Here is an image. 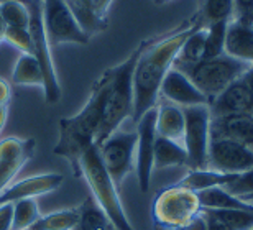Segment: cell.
<instances>
[{
	"instance_id": "cell-1",
	"label": "cell",
	"mask_w": 253,
	"mask_h": 230,
	"mask_svg": "<svg viewBox=\"0 0 253 230\" xmlns=\"http://www.w3.org/2000/svg\"><path fill=\"white\" fill-rule=\"evenodd\" d=\"M199 25H186L183 30L151 45H143L133 71V115L136 124L140 117L156 107L160 88L165 76L173 68L181 46L191 32Z\"/></svg>"
},
{
	"instance_id": "cell-2",
	"label": "cell",
	"mask_w": 253,
	"mask_h": 230,
	"mask_svg": "<svg viewBox=\"0 0 253 230\" xmlns=\"http://www.w3.org/2000/svg\"><path fill=\"white\" fill-rule=\"evenodd\" d=\"M110 84L109 69L92 86L85 105L73 117H63L59 120V138L54 145V155L69 161L76 178H79V161L90 146L95 145V135L102 120L105 97Z\"/></svg>"
},
{
	"instance_id": "cell-3",
	"label": "cell",
	"mask_w": 253,
	"mask_h": 230,
	"mask_svg": "<svg viewBox=\"0 0 253 230\" xmlns=\"http://www.w3.org/2000/svg\"><path fill=\"white\" fill-rule=\"evenodd\" d=\"M141 49L143 45H140L125 61L109 69L110 84L105 97L102 120L95 135V145L102 143L115 130H119L128 117L133 115V71Z\"/></svg>"
},
{
	"instance_id": "cell-4",
	"label": "cell",
	"mask_w": 253,
	"mask_h": 230,
	"mask_svg": "<svg viewBox=\"0 0 253 230\" xmlns=\"http://www.w3.org/2000/svg\"><path fill=\"white\" fill-rule=\"evenodd\" d=\"M79 178H84V181L87 183L90 196L104 211L110 226L115 230H135L126 217L122 199L119 196V187L114 184L112 178L109 176L100 161L97 145L90 146L81 158Z\"/></svg>"
},
{
	"instance_id": "cell-5",
	"label": "cell",
	"mask_w": 253,
	"mask_h": 230,
	"mask_svg": "<svg viewBox=\"0 0 253 230\" xmlns=\"http://www.w3.org/2000/svg\"><path fill=\"white\" fill-rule=\"evenodd\" d=\"M250 66L224 53L217 58L202 59L194 64H173V68L188 76L191 83L211 102L232 83L240 79Z\"/></svg>"
},
{
	"instance_id": "cell-6",
	"label": "cell",
	"mask_w": 253,
	"mask_h": 230,
	"mask_svg": "<svg viewBox=\"0 0 253 230\" xmlns=\"http://www.w3.org/2000/svg\"><path fill=\"white\" fill-rule=\"evenodd\" d=\"M201 214V204L194 191L173 184L156 194L151 217L158 230H176L188 226Z\"/></svg>"
},
{
	"instance_id": "cell-7",
	"label": "cell",
	"mask_w": 253,
	"mask_h": 230,
	"mask_svg": "<svg viewBox=\"0 0 253 230\" xmlns=\"http://www.w3.org/2000/svg\"><path fill=\"white\" fill-rule=\"evenodd\" d=\"M136 140V130L125 132L119 129L97 145L100 161L119 189L135 168Z\"/></svg>"
},
{
	"instance_id": "cell-8",
	"label": "cell",
	"mask_w": 253,
	"mask_h": 230,
	"mask_svg": "<svg viewBox=\"0 0 253 230\" xmlns=\"http://www.w3.org/2000/svg\"><path fill=\"white\" fill-rule=\"evenodd\" d=\"M30 10V23L28 32L33 42V56L40 63L44 81V99L48 104H58L61 100V86H59L56 69H54L53 58H51V46L48 43L46 33L43 27V17H42V0H32L28 5Z\"/></svg>"
},
{
	"instance_id": "cell-9",
	"label": "cell",
	"mask_w": 253,
	"mask_h": 230,
	"mask_svg": "<svg viewBox=\"0 0 253 230\" xmlns=\"http://www.w3.org/2000/svg\"><path fill=\"white\" fill-rule=\"evenodd\" d=\"M183 145L188 153L189 170H207V151L211 141V110L209 105L184 107Z\"/></svg>"
},
{
	"instance_id": "cell-10",
	"label": "cell",
	"mask_w": 253,
	"mask_h": 230,
	"mask_svg": "<svg viewBox=\"0 0 253 230\" xmlns=\"http://www.w3.org/2000/svg\"><path fill=\"white\" fill-rule=\"evenodd\" d=\"M42 17L49 46L89 43L90 38L81 30L64 0H42Z\"/></svg>"
},
{
	"instance_id": "cell-11",
	"label": "cell",
	"mask_w": 253,
	"mask_h": 230,
	"mask_svg": "<svg viewBox=\"0 0 253 230\" xmlns=\"http://www.w3.org/2000/svg\"><path fill=\"white\" fill-rule=\"evenodd\" d=\"M253 168V151L230 138L211 137L207 151V170L224 175H242Z\"/></svg>"
},
{
	"instance_id": "cell-12",
	"label": "cell",
	"mask_w": 253,
	"mask_h": 230,
	"mask_svg": "<svg viewBox=\"0 0 253 230\" xmlns=\"http://www.w3.org/2000/svg\"><path fill=\"white\" fill-rule=\"evenodd\" d=\"M136 176L141 192H148L153 173V151L156 141V107L145 112L136 122Z\"/></svg>"
},
{
	"instance_id": "cell-13",
	"label": "cell",
	"mask_w": 253,
	"mask_h": 230,
	"mask_svg": "<svg viewBox=\"0 0 253 230\" xmlns=\"http://www.w3.org/2000/svg\"><path fill=\"white\" fill-rule=\"evenodd\" d=\"M37 141L33 138L8 137L0 140V192L10 186L13 178L35 155Z\"/></svg>"
},
{
	"instance_id": "cell-14",
	"label": "cell",
	"mask_w": 253,
	"mask_h": 230,
	"mask_svg": "<svg viewBox=\"0 0 253 230\" xmlns=\"http://www.w3.org/2000/svg\"><path fill=\"white\" fill-rule=\"evenodd\" d=\"M64 181L63 175L46 173V175L30 176L17 183H12L0 192V206L2 204H13L22 199H35L38 196L49 194L61 186Z\"/></svg>"
},
{
	"instance_id": "cell-15",
	"label": "cell",
	"mask_w": 253,
	"mask_h": 230,
	"mask_svg": "<svg viewBox=\"0 0 253 230\" xmlns=\"http://www.w3.org/2000/svg\"><path fill=\"white\" fill-rule=\"evenodd\" d=\"M160 95H163L169 104L178 107L209 105V99L191 83L189 78L176 68H171L165 76L160 88Z\"/></svg>"
},
{
	"instance_id": "cell-16",
	"label": "cell",
	"mask_w": 253,
	"mask_h": 230,
	"mask_svg": "<svg viewBox=\"0 0 253 230\" xmlns=\"http://www.w3.org/2000/svg\"><path fill=\"white\" fill-rule=\"evenodd\" d=\"M212 119L240 114H253V100L244 79H237L209 102Z\"/></svg>"
},
{
	"instance_id": "cell-17",
	"label": "cell",
	"mask_w": 253,
	"mask_h": 230,
	"mask_svg": "<svg viewBox=\"0 0 253 230\" xmlns=\"http://www.w3.org/2000/svg\"><path fill=\"white\" fill-rule=\"evenodd\" d=\"M211 137L230 138L253 151V114L219 117L211 120Z\"/></svg>"
},
{
	"instance_id": "cell-18",
	"label": "cell",
	"mask_w": 253,
	"mask_h": 230,
	"mask_svg": "<svg viewBox=\"0 0 253 230\" xmlns=\"http://www.w3.org/2000/svg\"><path fill=\"white\" fill-rule=\"evenodd\" d=\"M224 53L244 63L253 64V25L230 20L227 25Z\"/></svg>"
},
{
	"instance_id": "cell-19",
	"label": "cell",
	"mask_w": 253,
	"mask_h": 230,
	"mask_svg": "<svg viewBox=\"0 0 253 230\" xmlns=\"http://www.w3.org/2000/svg\"><path fill=\"white\" fill-rule=\"evenodd\" d=\"M156 135L183 143L184 112L174 104H161L156 107Z\"/></svg>"
},
{
	"instance_id": "cell-20",
	"label": "cell",
	"mask_w": 253,
	"mask_h": 230,
	"mask_svg": "<svg viewBox=\"0 0 253 230\" xmlns=\"http://www.w3.org/2000/svg\"><path fill=\"white\" fill-rule=\"evenodd\" d=\"M186 165H188V153H186L183 143L156 135L153 151V170H165V168Z\"/></svg>"
},
{
	"instance_id": "cell-21",
	"label": "cell",
	"mask_w": 253,
	"mask_h": 230,
	"mask_svg": "<svg viewBox=\"0 0 253 230\" xmlns=\"http://www.w3.org/2000/svg\"><path fill=\"white\" fill-rule=\"evenodd\" d=\"M239 175H224L214 170H189L183 180L178 181V186H183L189 191L201 192L212 187H225L227 184L237 180Z\"/></svg>"
},
{
	"instance_id": "cell-22",
	"label": "cell",
	"mask_w": 253,
	"mask_h": 230,
	"mask_svg": "<svg viewBox=\"0 0 253 230\" xmlns=\"http://www.w3.org/2000/svg\"><path fill=\"white\" fill-rule=\"evenodd\" d=\"M199 199L201 209H244V211H253V204L244 202L242 199L232 196L224 187H212L206 191L196 192Z\"/></svg>"
},
{
	"instance_id": "cell-23",
	"label": "cell",
	"mask_w": 253,
	"mask_h": 230,
	"mask_svg": "<svg viewBox=\"0 0 253 230\" xmlns=\"http://www.w3.org/2000/svg\"><path fill=\"white\" fill-rule=\"evenodd\" d=\"M12 83L17 86H37L44 88L43 73L40 63L33 54H22L17 61L12 73Z\"/></svg>"
},
{
	"instance_id": "cell-24",
	"label": "cell",
	"mask_w": 253,
	"mask_h": 230,
	"mask_svg": "<svg viewBox=\"0 0 253 230\" xmlns=\"http://www.w3.org/2000/svg\"><path fill=\"white\" fill-rule=\"evenodd\" d=\"M78 224L74 230H109L110 222L92 196H87L78 207Z\"/></svg>"
},
{
	"instance_id": "cell-25",
	"label": "cell",
	"mask_w": 253,
	"mask_h": 230,
	"mask_svg": "<svg viewBox=\"0 0 253 230\" xmlns=\"http://www.w3.org/2000/svg\"><path fill=\"white\" fill-rule=\"evenodd\" d=\"M204 46H206V27H196L186 42L181 46L178 56L173 64H194L204 59Z\"/></svg>"
},
{
	"instance_id": "cell-26",
	"label": "cell",
	"mask_w": 253,
	"mask_h": 230,
	"mask_svg": "<svg viewBox=\"0 0 253 230\" xmlns=\"http://www.w3.org/2000/svg\"><path fill=\"white\" fill-rule=\"evenodd\" d=\"M78 217V209H64L42 216L30 230H74Z\"/></svg>"
},
{
	"instance_id": "cell-27",
	"label": "cell",
	"mask_w": 253,
	"mask_h": 230,
	"mask_svg": "<svg viewBox=\"0 0 253 230\" xmlns=\"http://www.w3.org/2000/svg\"><path fill=\"white\" fill-rule=\"evenodd\" d=\"M42 217L37 199H22L13 202V227L12 230H30Z\"/></svg>"
},
{
	"instance_id": "cell-28",
	"label": "cell",
	"mask_w": 253,
	"mask_h": 230,
	"mask_svg": "<svg viewBox=\"0 0 253 230\" xmlns=\"http://www.w3.org/2000/svg\"><path fill=\"white\" fill-rule=\"evenodd\" d=\"M229 22H217L206 27V46H204V59H212L224 54L225 33Z\"/></svg>"
},
{
	"instance_id": "cell-29",
	"label": "cell",
	"mask_w": 253,
	"mask_h": 230,
	"mask_svg": "<svg viewBox=\"0 0 253 230\" xmlns=\"http://www.w3.org/2000/svg\"><path fill=\"white\" fill-rule=\"evenodd\" d=\"M234 17V0H204L202 20L206 27L217 22H230Z\"/></svg>"
},
{
	"instance_id": "cell-30",
	"label": "cell",
	"mask_w": 253,
	"mask_h": 230,
	"mask_svg": "<svg viewBox=\"0 0 253 230\" xmlns=\"http://www.w3.org/2000/svg\"><path fill=\"white\" fill-rule=\"evenodd\" d=\"M0 18L5 27L13 28H28L30 23V10L28 5L20 2H7L0 5Z\"/></svg>"
},
{
	"instance_id": "cell-31",
	"label": "cell",
	"mask_w": 253,
	"mask_h": 230,
	"mask_svg": "<svg viewBox=\"0 0 253 230\" xmlns=\"http://www.w3.org/2000/svg\"><path fill=\"white\" fill-rule=\"evenodd\" d=\"M3 42L17 48L22 54H33V42L28 28H13L5 27Z\"/></svg>"
},
{
	"instance_id": "cell-32",
	"label": "cell",
	"mask_w": 253,
	"mask_h": 230,
	"mask_svg": "<svg viewBox=\"0 0 253 230\" xmlns=\"http://www.w3.org/2000/svg\"><path fill=\"white\" fill-rule=\"evenodd\" d=\"M224 189L235 197H244V196H249V194H253V168L239 175L235 181L227 184Z\"/></svg>"
},
{
	"instance_id": "cell-33",
	"label": "cell",
	"mask_w": 253,
	"mask_h": 230,
	"mask_svg": "<svg viewBox=\"0 0 253 230\" xmlns=\"http://www.w3.org/2000/svg\"><path fill=\"white\" fill-rule=\"evenodd\" d=\"M234 20L253 25V0H234Z\"/></svg>"
},
{
	"instance_id": "cell-34",
	"label": "cell",
	"mask_w": 253,
	"mask_h": 230,
	"mask_svg": "<svg viewBox=\"0 0 253 230\" xmlns=\"http://www.w3.org/2000/svg\"><path fill=\"white\" fill-rule=\"evenodd\" d=\"M13 227V204L0 206V230H12Z\"/></svg>"
},
{
	"instance_id": "cell-35",
	"label": "cell",
	"mask_w": 253,
	"mask_h": 230,
	"mask_svg": "<svg viewBox=\"0 0 253 230\" xmlns=\"http://www.w3.org/2000/svg\"><path fill=\"white\" fill-rule=\"evenodd\" d=\"M112 2L114 0H87V5L100 20L107 22V12H109V7Z\"/></svg>"
},
{
	"instance_id": "cell-36",
	"label": "cell",
	"mask_w": 253,
	"mask_h": 230,
	"mask_svg": "<svg viewBox=\"0 0 253 230\" xmlns=\"http://www.w3.org/2000/svg\"><path fill=\"white\" fill-rule=\"evenodd\" d=\"M10 99H12V86L8 81L0 78V107H8Z\"/></svg>"
},
{
	"instance_id": "cell-37",
	"label": "cell",
	"mask_w": 253,
	"mask_h": 230,
	"mask_svg": "<svg viewBox=\"0 0 253 230\" xmlns=\"http://www.w3.org/2000/svg\"><path fill=\"white\" fill-rule=\"evenodd\" d=\"M176 230H206V222H204V217L201 216H197L194 221H191L188 226H184V227H181V229H176Z\"/></svg>"
},
{
	"instance_id": "cell-38",
	"label": "cell",
	"mask_w": 253,
	"mask_h": 230,
	"mask_svg": "<svg viewBox=\"0 0 253 230\" xmlns=\"http://www.w3.org/2000/svg\"><path fill=\"white\" fill-rule=\"evenodd\" d=\"M242 79H244V83L247 84V88H249L252 100H253V64L249 68V71H247V73L242 76Z\"/></svg>"
},
{
	"instance_id": "cell-39",
	"label": "cell",
	"mask_w": 253,
	"mask_h": 230,
	"mask_svg": "<svg viewBox=\"0 0 253 230\" xmlns=\"http://www.w3.org/2000/svg\"><path fill=\"white\" fill-rule=\"evenodd\" d=\"M8 119V107H0V134H2L5 124Z\"/></svg>"
},
{
	"instance_id": "cell-40",
	"label": "cell",
	"mask_w": 253,
	"mask_h": 230,
	"mask_svg": "<svg viewBox=\"0 0 253 230\" xmlns=\"http://www.w3.org/2000/svg\"><path fill=\"white\" fill-rule=\"evenodd\" d=\"M7 2H20V3L30 5V3H32V0H0V5H2V3H7Z\"/></svg>"
},
{
	"instance_id": "cell-41",
	"label": "cell",
	"mask_w": 253,
	"mask_h": 230,
	"mask_svg": "<svg viewBox=\"0 0 253 230\" xmlns=\"http://www.w3.org/2000/svg\"><path fill=\"white\" fill-rule=\"evenodd\" d=\"M3 33H5V23L2 22V18H0V43L3 42Z\"/></svg>"
},
{
	"instance_id": "cell-42",
	"label": "cell",
	"mask_w": 253,
	"mask_h": 230,
	"mask_svg": "<svg viewBox=\"0 0 253 230\" xmlns=\"http://www.w3.org/2000/svg\"><path fill=\"white\" fill-rule=\"evenodd\" d=\"M242 199L244 202H249V204H253V194H249V196H244V197H239Z\"/></svg>"
},
{
	"instance_id": "cell-43",
	"label": "cell",
	"mask_w": 253,
	"mask_h": 230,
	"mask_svg": "<svg viewBox=\"0 0 253 230\" xmlns=\"http://www.w3.org/2000/svg\"><path fill=\"white\" fill-rule=\"evenodd\" d=\"M153 2H155L156 5H165V3L171 2V0H153Z\"/></svg>"
},
{
	"instance_id": "cell-44",
	"label": "cell",
	"mask_w": 253,
	"mask_h": 230,
	"mask_svg": "<svg viewBox=\"0 0 253 230\" xmlns=\"http://www.w3.org/2000/svg\"><path fill=\"white\" fill-rule=\"evenodd\" d=\"M109 230H115V229H114L112 226H110V227H109Z\"/></svg>"
}]
</instances>
